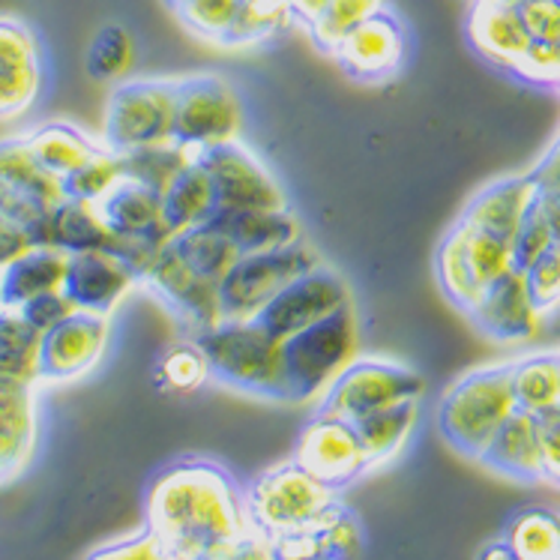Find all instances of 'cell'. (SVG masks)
I'll return each instance as SVG.
<instances>
[{"instance_id":"obj_1","label":"cell","mask_w":560,"mask_h":560,"mask_svg":"<svg viewBox=\"0 0 560 560\" xmlns=\"http://www.w3.org/2000/svg\"><path fill=\"white\" fill-rule=\"evenodd\" d=\"M144 527L174 560L222 558L258 534L246 494L229 470L207 458H184L156 474Z\"/></svg>"},{"instance_id":"obj_2","label":"cell","mask_w":560,"mask_h":560,"mask_svg":"<svg viewBox=\"0 0 560 560\" xmlns=\"http://www.w3.org/2000/svg\"><path fill=\"white\" fill-rule=\"evenodd\" d=\"M195 342L219 384L255 399L288 401L285 342L261 320H222L213 330L195 336Z\"/></svg>"},{"instance_id":"obj_3","label":"cell","mask_w":560,"mask_h":560,"mask_svg":"<svg viewBox=\"0 0 560 560\" xmlns=\"http://www.w3.org/2000/svg\"><path fill=\"white\" fill-rule=\"evenodd\" d=\"M515 411L513 360H503L474 369L446 387L438 405V429L456 453L480 462L486 446Z\"/></svg>"},{"instance_id":"obj_4","label":"cell","mask_w":560,"mask_h":560,"mask_svg":"<svg viewBox=\"0 0 560 560\" xmlns=\"http://www.w3.org/2000/svg\"><path fill=\"white\" fill-rule=\"evenodd\" d=\"M357 357H360V320L354 306L294 332L291 339H285L288 401L318 405Z\"/></svg>"},{"instance_id":"obj_5","label":"cell","mask_w":560,"mask_h":560,"mask_svg":"<svg viewBox=\"0 0 560 560\" xmlns=\"http://www.w3.org/2000/svg\"><path fill=\"white\" fill-rule=\"evenodd\" d=\"M336 494H339L336 489L315 480L310 470L300 468L291 458L258 474L246 492V501H249L252 522L258 527V534L276 539L291 530L315 525L320 515L339 501Z\"/></svg>"},{"instance_id":"obj_6","label":"cell","mask_w":560,"mask_h":560,"mask_svg":"<svg viewBox=\"0 0 560 560\" xmlns=\"http://www.w3.org/2000/svg\"><path fill=\"white\" fill-rule=\"evenodd\" d=\"M177 79L120 81L105 105V148L115 153L174 141Z\"/></svg>"},{"instance_id":"obj_7","label":"cell","mask_w":560,"mask_h":560,"mask_svg":"<svg viewBox=\"0 0 560 560\" xmlns=\"http://www.w3.org/2000/svg\"><path fill=\"white\" fill-rule=\"evenodd\" d=\"M423 393V375L413 372L411 366H405L399 360H387V357L360 354L327 389V396L318 401V411L357 423L369 413L420 401Z\"/></svg>"},{"instance_id":"obj_8","label":"cell","mask_w":560,"mask_h":560,"mask_svg":"<svg viewBox=\"0 0 560 560\" xmlns=\"http://www.w3.org/2000/svg\"><path fill=\"white\" fill-rule=\"evenodd\" d=\"M318 252L303 241L298 246L258 255H241L229 276L219 282L225 320H258L261 312L285 291L294 279L318 267Z\"/></svg>"},{"instance_id":"obj_9","label":"cell","mask_w":560,"mask_h":560,"mask_svg":"<svg viewBox=\"0 0 560 560\" xmlns=\"http://www.w3.org/2000/svg\"><path fill=\"white\" fill-rule=\"evenodd\" d=\"M243 103L231 81L205 72L177 79V120L174 141L205 156L207 150L241 141Z\"/></svg>"},{"instance_id":"obj_10","label":"cell","mask_w":560,"mask_h":560,"mask_svg":"<svg viewBox=\"0 0 560 560\" xmlns=\"http://www.w3.org/2000/svg\"><path fill=\"white\" fill-rule=\"evenodd\" d=\"M67 198L63 180L36 160L27 138L0 141V210L22 222L39 246L51 210Z\"/></svg>"},{"instance_id":"obj_11","label":"cell","mask_w":560,"mask_h":560,"mask_svg":"<svg viewBox=\"0 0 560 560\" xmlns=\"http://www.w3.org/2000/svg\"><path fill=\"white\" fill-rule=\"evenodd\" d=\"M141 285H148L153 291V298L160 300L162 306L184 324L189 339L213 330L225 320L219 282L198 273L174 241L162 246L156 261L150 264L148 273L141 276Z\"/></svg>"},{"instance_id":"obj_12","label":"cell","mask_w":560,"mask_h":560,"mask_svg":"<svg viewBox=\"0 0 560 560\" xmlns=\"http://www.w3.org/2000/svg\"><path fill=\"white\" fill-rule=\"evenodd\" d=\"M201 162L217 186L219 213L285 210L288 207L285 189L279 184V177L243 141L207 150Z\"/></svg>"},{"instance_id":"obj_13","label":"cell","mask_w":560,"mask_h":560,"mask_svg":"<svg viewBox=\"0 0 560 560\" xmlns=\"http://www.w3.org/2000/svg\"><path fill=\"white\" fill-rule=\"evenodd\" d=\"M294 462L336 492L369 474L366 446L360 441L357 425L324 411L303 425Z\"/></svg>"},{"instance_id":"obj_14","label":"cell","mask_w":560,"mask_h":560,"mask_svg":"<svg viewBox=\"0 0 560 560\" xmlns=\"http://www.w3.org/2000/svg\"><path fill=\"white\" fill-rule=\"evenodd\" d=\"M354 306L351 288L342 276L330 270L327 264L320 261L318 267H312L310 273H303L294 279L291 285L279 294V298L261 312V324L273 332L276 339H291L294 332L306 330L318 320L330 318L336 312Z\"/></svg>"},{"instance_id":"obj_15","label":"cell","mask_w":560,"mask_h":560,"mask_svg":"<svg viewBox=\"0 0 560 560\" xmlns=\"http://www.w3.org/2000/svg\"><path fill=\"white\" fill-rule=\"evenodd\" d=\"M108 342H112V318L75 310L55 330L43 332V351H39L43 381L63 384L84 377L100 366Z\"/></svg>"},{"instance_id":"obj_16","label":"cell","mask_w":560,"mask_h":560,"mask_svg":"<svg viewBox=\"0 0 560 560\" xmlns=\"http://www.w3.org/2000/svg\"><path fill=\"white\" fill-rule=\"evenodd\" d=\"M46 67L34 27L0 15V120L27 115L43 93Z\"/></svg>"},{"instance_id":"obj_17","label":"cell","mask_w":560,"mask_h":560,"mask_svg":"<svg viewBox=\"0 0 560 560\" xmlns=\"http://www.w3.org/2000/svg\"><path fill=\"white\" fill-rule=\"evenodd\" d=\"M468 315L477 324V330L498 345L534 342L546 324V312L537 306L525 270L518 267L498 279Z\"/></svg>"},{"instance_id":"obj_18","label":"cell","mask_w":560,"mask_h":560,"mask_svg":"<svg viewBox=\"0 0 560 560\" xmlns=\"http://www.w3.org/2000/svg\"><path fill=\"white\" fill-rule=\"evenodd\" d=\"M332 58L354 81H389L405 63V27L393 12H375L332 48Z\"/></svg>"},{"instance_id":"obj_19","label":"cell","mask_w":560,"mask_h":560,"mask_svg":"<svg viewBox=\"0 0 560 560\" xmlns=\"http://www.w3.org/2000/svg\"><path fill=\"white\" fill-rule=\"evenodd\" d=\"M136 285H141V279L117 252L96 249L69 255L63 294L75 303V310L112 318V312L136 291Z\"/></svg>"},{"instance_id":"obj_20","label":"cell","mask_w":560,"mask_h":560,"mask_svg":"<svg viewBox=\"0 0 560 560\" xmlns=\"http://www.w3.org/2000/svg\"><path fill=\"white\" fill-rule=\"evenodd\" d=\"M537 198L539 186L530 174L506 177V180L489 184L474 195L470 205L465 207V213H462V222H468L474 229L486 231V234L513 246L515 234L530 213V207L537 205Z\"/></svg>"},{"instance_id":"obj_21","label":"cell","mask_w":560,"mask_h":560,"mask_svg":"<svg viewBox=\"0 0 560 560\" xmlns=\"http://www.w3.org/2000/svg\"><path fill=\"white\" fill-rule=\"evenodd\" d=\"M470 39L480 55L515 72H522L534 46L513 0H477L470 15Z\"/></svg>"},{"instance_id":"obj_22","label":"cell","mask_w":560,"mask_h":560,"mask_svg":"<svg viewBox=\"0 0 560 560\" xmlns=\"http://www.w3.org/2000/svg\"><path fill=\"white\" fill-rule=\"evenodd\" d=\"M482 468L498 477L515 482H546L542 468V441H539V420L534 413L518 411L501 425V432L486 446L480 456Z\"/></svg>"},{"instance_id":"obj_23","label":"cell","mask_w":560,"mask_h":560,"mask_svg":"<svg viewBox=\"0 0 560 560\" xmlns=\"http://www.w3.org/2000/svg\"><path fill=\"white\" fill-rule=\"evenodd\" d=\"M36 387L0 381V482L19 477L36 453Z\"/></svg>"},{"instance_id":"obj_24","label":"cell","mask_w":560,"mask_h":560,"mask_svg":"<svg viewBox=\"0 0 560 560\" xmlns=\"http://www.w3.org/2000/svg\"><path fill=\"white\" fill-rule=\"evenodd\" d=\"M100 210L117 237H156V241L174 237V231L165 222L162 195L150 186L129 180V177L105 195L100 201Z\"/></svg>"},{"instance_id":"obj_25","label":"cell","mask_w":560,"mask_h":560,"mask_svg":"<svg viewBox=\"0 0 560 560\" xmlns=\"http://www.w3.org/2000/svg\"><path fill=\"white\" fill-rule=\"evenodd\" d=\"M69 255L55 246H34L15 258L7 267H0V306L7 310H22L27 300L48 294V291H63L67 282Z\"/></svg>"},{"instance_id":"obj_26","label":"cell","mask_w":560,"mask_h":560,"mask_svg":"<svg viewBox=\"0 0 560 560\" xmlns=\"http://www.w3.org/2000/svg\"><path fill=\"white\" fill-rule=\"evenodd\" d=\"M39 246H55L67 255L96 249H117V234L105 222L103 210L93 201H79V198H63L51 217H48L46 234Z\"/></svg>"},{"instance_id":"obj_27","label":"cell","mask_w":560,"mask_h":560,"mask_svg":"<svg viewBox=\"0 0 560 560\" xmlns=\"http://www.w3.org/2000/svg\"><path fill=\"white\" fill-rule=\"evenodd\" d=\"M210 222H217L243 255L288 249V246H298V243L306 241L303 222L291 213V207H285V210L217 213Z\"/></svg>"},{"instance_id":"obj_28","label":"cell","mask_w":560,"mask_h":560,"mask_svg":"<svg viewBox=\"0 0 560 560\" xmlns=\"http://www.w3.org/2000/svg\"><path fill=\"white\" fill-rule=\"evenodd\" d=\"M162 207H165V222L177 234L192 231L198 225H207L219 213L217 186L207 174L205 162L198 160L162 192Z\"/></svg>"},{"instance_id":"obj_29","label":"cell","mask_w":560,"mask_h":560,"mask_svg":"<svg viewBox=\"0 0 560 560\" xmlns=\"http://www.w3.org/2000/svg\"><path fill=\"white\" fill-rule=\"evenodd\" d=\"M39 351L43 332H36L19 310L0 306V381L36 387L43 381Z\"/></svg>"},{"instance_id":"obj_30","label":"cell","mask_w":560,"mask_h":560,"mask_svg":"<svg viewBox=\"0 0 560 560\" xmlns=\"http://www.w3.org/2000/svg\"><path fill=\"white\" fill-rule=\"evenodd\" d=\"M417 420H420V401L387 408V411L369 413L363 420H357V432L366 446L369 470L384 468L405 453V446L417 429Z\"/></svg>"},{"instance_id":"obj_31","label":"cell","mask_w":560,"mask_h":560,"mask_svg":"<svg viewBox=\"0 0 560 560\" xmlns=\"http://www.w3.org/2000/svg\"><path fill=\"white\" fill-rule=\"evenodd\" d=\"M24 138H27L36 160L43 162L48 172L60 177V180H67L69 174L79 172L81 165L103 148V144L91 141L84 132H79L75 126L69 124H46Z\"/></svg>"},{"instance_id":"obj_32","label":"cell","mask_w":560,"mask_h":560,"mask_svg":"<svg viewBox=\"0 0 560 560\" xmlns=\"http://www.w3.org/2000/svg\"><path fill=\"white\" fill-rule=\"evenodd\" d=\"M513 389L518 408L527 413L551 411L560 405V351L558 354H522L513 360Z\"/></svg>"},{"instance_id":"obj_33","label":"cell","mask_w":560,"mask_h":560,"mask_svg":"<svg viewBox=\"0 0 560 560\" xmlns=\"http://www.w3.org/2000/svg\"><path fill=\"white\" fill-rule=\"evenodd\" d=\"M120 160H124V172L129 180L150 186L162 195L192 162L201 160V153H195L192 148H186L180 141H168V144H153V148L120 153Z\"/></svg>"},{"instance_id":"obj_34","label":"cell","mask_w":560,"mask_h":560,"mask_svg":"<svg viewBox=\"0 0 560 560\" xmlns=\"http://www.w3.org/2000/svg\"><path fill=\"white\" fill-rule=\"evenodd\" d=\"M177 249L184 252V258L192 264L198 273H205L207 279H217L222 282L234 264L241 261L243 252L234 246L225 231L219 229L217 222H207L192 231H184L174 237Z\"/></svg>"},{"instance_id":"obj_35","label":"cell","mask_w":560,"mask_h":560,"mask_svg":"<svg viewBox=\"0 0 560 560\" xmlns=\"http://www.w3.org/2000/svg\"><path fill=\"white\" fill-rule=\"evenodd\" d=\"M88 75L103 84H120L136 67V39L124 24H103L88 46Z\"/></svg>"},{"instance_id":"obj_36","label":"cell","mask_w":560,"mask_h":560,"mask_svg":"<svg viewBox=\"0 0 560 560\" xmlns=\"http://www.w3.org/2000/svg\"><path fill=\"white\" fill-rule=\"evenodd\" d=\"M503 539L522 560H555L560 558V513L555 510H525L503 530Z\"/></svg>"},{"instance_id":"obj_37","label":"cell","mask_w":560,"mask_h":560,"mask_svg":"<svg viewBox=\"0 0 560 560\" xmlns=\"http://www.w3.org/2000/svg\"><path fill=\"white\" fill-rule=\"evenodd\" d=\"M294 24V15L288 10V0H241L237 22L225 36V48H249L273 39Z\"/></svg>"},{"instance_id":"obj_38","label":"cell","mask_w":560,"mask_h":560,"mask_svg":"<svg viewBox=\"0 0 560 560\" xmlns=\"http://www.w3.org/2000/svg\"><path fill=\"white\" fill-rule=\"evenodd\" d=\"M120 180H126L124 160H120V153H115V150H108L103 144V148L93 153L91 160L81 165L79 172L69 174L67 180H63V189H67V198H79V201L100 205Z\"/></svg>"},{"instance_id":"obj_39","label":"cell","mask_w":560,"mask_h":560,"mask_svg":"<svg viewBox=\"0 0 560 560\" xmlns=\"http://www.w3.org/2000/svg\"><path fill=\"white\" fill-rule=\"evenodd\" d=\"M381 10H384V0H330L327 12L320 15V22L310 31L312 43L320 51L332 55V48L339 46L357 24H363L369 15H375Z\"/></svg>"},{"instance_id":"obj_40","label":"cell","mask_w":560,"mask_h":560,"mask_svg":"<svg viewBox=\"0 0 560 560\" xmlns=\"http://www.w3.org/2000/svg\"><path fill=\"white\" fill-rule=\"evenodd\" d=\"M174 12H177V19L184 22L189 34L222 46L234 22H237L241 0H186Z\"/></svg>"},{"instance_id":"obj_41","label":"cell","mask_w":560,"mask_h":560,"mask_svg":"<svg viewBox=\"0 0 560 560\" xmlns=\"http://www.w3.org/2000/svg\"><path fill=\"white\" fill-rule=\"evenodd\" d=\"M156 377H160L162 387L172 389V393H195L207 377L213 375H210V366H207L205 351L198 348L195 339H189V342L174 345L160 357Z\"/></svg>"},{"instance_id":"obj_42","label":"cell","mask_w":560,"mask_h":560,"mask_svg":"<svg viewBox=\"0 0 560 560\" xmlns=\"http://www.w3.org/2000/svg\"><path fill=\"white\" fill-rule=\"evenodd\" d=\"M551 246H555V237H551L549 222H546V213H542V207H539L537 198V205L530 207V213H527L525 222H522V229L515 234V267H518V270H527V267L534 261H539Z\"/></svg>"},{"instance_id":"obj_43","label":"cell","mask_w":560,"mask_h":560,"mask_svg":"<svg viewBox=\"0 0 560 560\" xmlns=\"http://www.w3.org/2000/svg\"><path fill=\"white\" fill-rule=\"evenodd\" d=\"M530 294L537 300V306L546 315L560 310V246L555 243L539 261H534L525 270Z\"/></svg>"},{"instance_id":"obj_44","label":"cell","mask_w":560,"mask_h":560,"mask_svg":"<svg viewBox=\"0 0 560 560\" xmlns=\"http://www.w3.org/2000/svg\"><path fill=\"white\" fill-rule=\"evenodd\" d=\"M84 560H174L160 539L150 534L148 527H141L138 534L112 539L100 549H93Z\"/></svg>"},{"instance_id":"obj_45","label":"cell","mask_w":560,"mask_h":560,"mask_svg":"<svg viewBox=\"0 0 560 560\" xmlns=\"http://www.w3.org/2000/svg\"><path fill=\"white\" fill-rule=\"evenodd\" d=\"M22 318L34 327L36 332H48L58 327L60 320H67L75 312V303L63 294V291H48L39 298L27 300L22 310Z\"/></svg>"},{"instance_id":"obj_46","label":"cell","mask_w":560,"mask_h":560,"mask_svg":"<svg viewBox=\"0 0 560 560\" xmlns=\"http://www.w3.org/2000/svg\"><path fill=\"white\" fill-rule=\"evenodd\" d=\"M539 441H542V468L546 482L560 489V405L539 413Z\"/></svg>"},{"instance_id":"obj_47","label":"cell","mask_w":560,"mask_h":560,"mask_svg":"<svg viewBox=\"0 0 560 560\" xmlns=\"http://www.w3.org/2000/svg\"><path fill=\"white\" fill-rule=\"evenodd\" d=\"M36 243L31 237V231L24 229L22 222H15L0 210V267H7L15 258H22L24 252L34 249Z\"/></svg>"},{"instance_id":"obj_48","label":"cell","mask_w":560,"mask_h":560,"mask_svg":"<svg viewBox=\"0 0 560 560\" xmlns=\"http://www.w3.org/2000/svg\"><path fill=\"white\" fill-rule=\"evenodd\" d=\"M530 177L537 180L539 192L558 195L560 198V136L555 138V144L549 148V153L537 162V168L530 172Z\"/></svg>"},{"instance_id":"obj_49","label":"cell","mask_w":560,"mask_h":560,"mask_svg":"<svg viewBox=\"0 0 560 560\" xmlns=\"http://www.w3.org/2000/svg\"><path fill=\"white\" fill-rule=\"evenodd\" d=\"M327 3L330 0H288V10L294 15V22L312 31L320 22V15L327 12Z\"/></svg>"},{"instance_id":"obj_50","label":"cell","mask_w":560,"mask_h":560,"mask_svg":"<svg viewBox=\"0 0 560 560\" xmlns=\"http://www.w3.org/2000/svg\"><path fill=\"white\" fill-rule=\"evenodd\" d=\"M539 207H542V213H546V222H549L551 237L560 246V198L558 195H546L539 192Z\"/></svg>"},{"instance_id":"obj_51","label":"cell","mask_w":560,"mask_h":560,"mask_svg":"<svg viewBox=\"0 0 560 560\" xmlns=\"http://www.w3.org/2000/svg\"><path fill=\"white\" fill-rule=\"evenodd\" d=\"M477 560H522L515 555V549L506 542V539H494V542H486L477 555Z\"/></svg>"},{"instance_id":"obj_52","label":"cell","mask_w":560,"mask_h":560,"mask_svg":"<svg viewBox=\"0 0 560 560\" xmlns=\"http://www.w3.org/2000/svg\"><path fill=\"white\" fill-rule=\"evenodd\" d=\"M165 3H168L172 10H177V7H180V3H186V0H165Z\"/></svg>"},{"instance_id":"obj_53","label":"cell","mask_w":560,"mask_h":560,"mask_svg":"<svg viewBox=\"0 0 560 560\" xmlns=\"http://www.w3.org/2000/svg\"><path fill=\"white\" fill-rule=\"evenodd\" d=\"M555 560H560V558H555Z\"/></svg>"}]
</instances>
